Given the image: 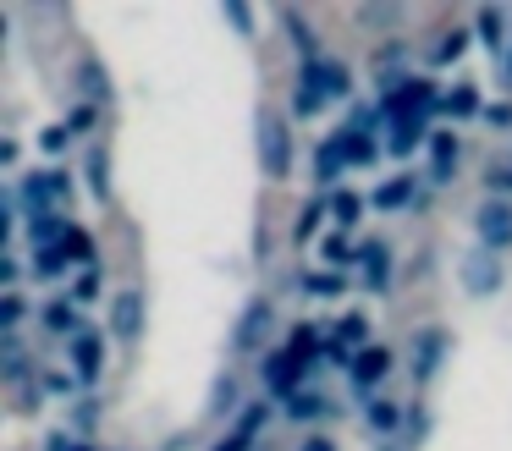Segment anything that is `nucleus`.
Returning a JSON list of instances; mask_svg holds the SVG:
<instances>
[{
    "mask_svg": "<svg viewBox=\"0 0 512 451\" xmlns=\"http://www.w3.org/2000/svg\"><path fill=\"white\" fill-rule=\"evenodd\" d=\"M479 110V94H474V83H457L452 94L441 99V116H474Z\"/></svg>",
    "mask_w": 512,
    "mask_h": 451,
    "instance_id": "4be33fe9",
    "label": "nucleus"
},
{
    "mask_svg": "<svg viewBox=\"0 0 512 451\" xmlns=\"http://www.w3.org/2000/svg\"><path fill=\"white\" fill-rule=\"evenodd\" d=\"M386 369H391V352L369 341V347H364V352H358V358H353V385H358V391H369V385H375V380H380V374H386Z\"/></svg>",
    "mask_w": 512,
    "mask_h": 451,
    "instance_id": "1a4fd4ad",
    "label": "nucleus"
},
{
    "mask_svg": "<svg viewBox=\"0 0 512 451\" xmlns=\"http://www.w3.org/2000/svg\"><path fill=\"white\" fill-rule=\"evenodd\" d=\"M430 154H435V182H452V165H457V132H435L430 138Z\"/></svg>",
    "mask_w": 512,
    "mask_h": 451,
    "instance_id": "2eb2a0df",
    "label": "nucleus"
},
{
    "mask_svg": "<svg viewBox=\"0 0 512 451\" xmlns=\"http://www.w3.org/2000/svg\"><path fill=\"white\" fill-rule=\"evenodd\" d=\"M314 72H320V83H325V94H331V99L347 94V66L342 61H325V55H320V61H314Z\"/></svg>",
    "mask_w": 512,
    "mask_h": 451,
    "instance_id": "b1692460",
    "label": "nucleus"
},
{
    "mask_svg": "<svg viewBox=\"0 0 512 451\" xmlns=\"http://www.w3.org/2000/svg\"><path fill=\"white\" fill-rule=\"evenodd\" d=\"M474 33H479V39H485V50H507V17H501V11L496 6H485V11H479V17H474Z\"/></svg>",
    "mask_w": 512,
    "mask_h": 451,
    "instance_id": "f8f14e48",
    "label": "nucleus"
},
{
    "mask_svg": "<svg viewBox=\"0 0 512 451\" xmlns=\"http://www.w3.org/2000/svg\"><path fill=\"white\" fill-rule=\"evenodd\" d=\"M94 297H100V270L89 264V270L78 275V286H72V303H94Z\"/></svg>",
    "mask_w": 512,
    "mask_h": 451,
    "instance_id": "c9c22d12",
    "label": "nucleus"
},
{
    "mask_svg": "<svg viewBox=\"0 0 512 451\" xmlns=\"http://www.w3.org/2000/svg\"><path fill=\"white\" fill-rule=\"evenodd\" d=\"M265 330H270V303H265V297H254L248 314H243V325H237V347H259Z\"/></svg>",
    "mask_w": 512,
    "mask_h": 451,
    "instance_id": "9b49d317",
    "label": "nucleus"
},
{
    "mask_svg": "<svg viewBox=\"0 0 512 451\" xmlns=\"http://www.w3.org/2000/svg\"><path fill=\"white\" fill-rule=\"evenodd\" d=\"M325 209H331V204H303V215H298V242L320 237V220H325Z\"/></svg>",
    "mask_w": 512,
    "mask_h": 451,
    "instance_id": "7c9ffc66",
    "label": "nucleus"
},
{
    "mask_svg": "<svg viewBox=\"0 0 512 451\" xmlns=\"http://www.w3.org/2000/svg\"><path fill=\"white\" fill-rule=\"evenodd\" d=\"M507 83H512V44H507Z\"/></svg>",
    "mask_w": 512,
    "mask_h": 451,
    "instance_id": "09e8293b",
    "label": "nucleus"
},
{
    "mask_svg": "<svg viewBox=\"0 0 512 451\" xmlns=\"http://www.w3.org/2000/svg\"><path fill=\"white\" fill-rule=\"evenodd\" d=\"M468 50V33H446V39L441 44H435V50H430V61L435 66H452L457 61V55H463Z\"/></svg>",
    "mask_w": 512,
    "mask_h": 451,
    "instance_id": "c85d7f7f",
    "label": "nucleus"
},
{
    "mask_svg": "<svg viewBox=\"0 0 512 451\" xmlns=\"http://www.w3.org/2000/svg\"><path fill=\"white\" fill-rule=\"evenodd\" d=\"M325 259H331V264H347V259H353V248H347V237H331V242H325Z\"/></svg>",
    "mask_w": 512,
    "mask_h": 451,
    "instance_id": "37998d69",
    "label": "nucleus"
},
{
    "mask_svg": "<svg viewBox=\"0 0 512 451\" xmlns=\"http://www.w3.org/2000/svg\"><path fill=\"white\" fill-rule=\"evenodd\" d=\"M364 336H369V325H364L358 314H347L342 325H336V341H342V347H353V352H364V347H369Z\"/></svg>",
    "mask_w": 512,
    "mask_h": 451,
    "instance_id": "bb28decb",
    "label": "nucleus"
},
{
    "mask_svg": "<svg viewBox=\"0 0 512 451\" xmlns=\"http://www.w3.org/2000/svg\"><path fill=\"white\" fill-rule=\"evenodd\" d=\"M314 165H320V176L325 182H336L342 176V165H347V149H342V132H331V138L314 149Z\"/></svg>",
    "mask_w": 512,
    "mask_h": 451,
    "instance_id": "dca6fc26",
    "label": "nucleus"
},
{
    "mask_svg": "<svg viewBox=\"0 0 512 451\" xmlns=\"http://www.w3.org/2000/svg\"><path fill=\"white\" fill-rule=\"evenodd\" d=\"M23 369H28L23 341H17V336H6V380H23Z\"/></svg>",
    "mask_w": 512,
    "mask_h": 451,
    "instance_id": "f704fd0d",
    "label": "nucleus"
},
{
    "mask_svg": "<svg viewBox=\"0 0 512 451\" xmlns=\"http://www.w3.org/2000/svg\"><path fill=\"white\" fill-rule=\"evenodd\" d=\"M441 88L430 77H397V83L380 94V105L391 110V121H430V110H441Z\"/></svg>",
    "mask_w": 512,
    "mask_h": 451,
    "instance_id": "f257e3e1",
    "label": "nucleus"
},
{
    "mask_svg": "<svg viewBox=\"0 0 512 451\" xmlns=\"http://www.w3.org/2000/svg\"><path fill=\"white\" fill-rule=\"evenodd\" d=\"M34 275H39V281H56V275H67V253H61V248H39V253H34Z\"/></svg>",
    "mask_w": 512,
    "mask_h": 451,
    "instance_id": "393cba45",
    "label": "nucleus"
},
{
    "mask_svg": "<svg viewBox=\"0 0 512 451\" xmlns=\"http://www.w3.org/2000/svg\"><path fill=\"white\" fill-rule=\"evenodd\" d=\"M61 253H67V259H94V242L83 237V231H67V242H61Z\"/></svg>",
    "mask_w": 512,
    "mask_h": 451,
    "instance_id": "58836bf2",
    "label": "nucleus"
},
{
    "mask_svg": "<svg viewBox=\"0 0 512 451\" xmlns=\"http://www.w3.org/2000/svg\"><path fill=\"white\" fill-rule=\"evenodd\" d=\"M369 429H375V435H397V429H402V407L391 402V396H375V402H369Z\"/></svg>",
    "mask_w": 512,
    "mask_h": 451,
    "instance_id": "f3484780",
    "label": "nucleus"
},
{
    "mask_svg": "<svg viewBox=\"0 0 512 451\" xmlns=\"http://www.w3.org/2000/svg\"><path fill=\"white\" fill-rule=\"evenodd\" d=\"M67 215H61V209H39V215H28V237L39 242V248H61V242H67Z\"/></svg>",
    "mask_w": 512,
    "mask_h": 451,
    "instance_id": "0eeeda50",
    "label": "nucleus"
},
{
    "mask_svg": "<svg viewBox=\"0 0 512 451\" xmlns=\"http://www.w3.org/2000/svg\"><path fill=\"white\" fill-rule=\"evenodd\" d=\"M325 83H320V72H314V61H303V72H298V94H292V116H320L325 110Z\"/></svg>",
    "mask_w": 512,
    "mask_h": 451,
    "instance_id": "423d86ee",
    "label": "nucleus"
},
{
    "mask_svg": "<svg viewBox=\"0 0 512 451\" xmlns=\"http://www.w3.org/2000/svg\"><path fill=\"white\" fill-rule=\"evenodd\" d=\"M72 451H94V446H89V440H72Z\"/></svg>",
    "mask_w": 512,
    "mask_h": 451,
    "instance_id": "de8ad7c7",
    "label": "nucleus"
},
{
    "mask_svg": "<svg viewBox=\"0 0 512 451\" xmlns=\"http://www.w3.org/2000/svg\"><path fill=\"white\" fill-rule=\"evenodd\" d=\"M331 215H336V226H342V231H353V220L364 215V198H358L353 187H336V193H331Z\"/></svg>",
    "mask_w": 512,
    "mask_h": 451,
    "instance_id": "aec40b11",
    "label": "nucleus"
},
{
    "mask_svg": "<svg viewBox=\"0 0 512 451\" xmlns=\"http://www.w3.org/2000/svg\"><path fill=\"white\" fill-rule=\"evenodd\" d=\"M259 160H265L270 182H287V176H292V132H287V121H281V116L259 121Z\"/></svg>",
    "mask_w": 512,
    "mask_h": 451,
    "instance_id": "f03ea898",
    "label": "nucleus"
},
{
    "mask_svg": "<svg viewBox=\"0 0 512 451\" xmlns=\"http://www.w3.org/2000/svg\"><path fill=\"white\" fill-rule=\"evenodd\" d=\"M375 72H380V83L391 88V72H402V44H386V50L375 55Z\"/></svg>",
    "mask_w": 512,
    "mask_h": 451,
    "instance_id": "473e14b6",
    "label": "nucleus"
},
{
    "mask_svg": "<svg viewBox=\"0 0 512 451\" xmlns=\"http://www.w3.org/2000/svg\"><path fill=\"white\" fill-rule=\"evenodd\" d=\"M94 121H100V116H94V105H89V99H83V105H78V110H72V116H67V132H94Z\"/></svg>",
    "mask_w": 512,
    "mask_h": 451,
    "instance_id": "ea45409f",
    "label": "nucleus"
},
{
    "mask_svg": "<svg viewBox=\"0 0 512 451\" xmlns=\"http://www.w3.org/2000/svg\"><path fill=\"white\" fill-rule=\"evenodd\" d=\"M67 138H72L67 121H61V127H45V132H39V149H45V154H61V149H67Z\"/></svg>",
    "mask_w": 512,
    "mask_h": 451,
    "instance_id": "4c0bfd02",
    "label": "nucleus"
},
{
    "mask_svg": "<svg viewBox=\"0 0 512 451\" xmlns=\"http://www.w3.org/2000/svg\"><path fill=\"white\" fill-rule=\"evenodd\" d=\"M265 418H270V407H265V402H259V407H248V413L237 418L232 440H226L221 451H248V446H254V435H259V424H265Z\"/></svg>",
    "mask_w": 512,
    "mask_h": 451,
    "instance_id": "ddd939ff",
    "label": "nucleus"
},
{
    "mask_svg": "<svg viewBox=\"0 0 512 451\" xmlns=\"http://www.w3.org/2000/svg\"><path fill=\"white\" fill-rule=\"evenodd\" d=\"M78 83H83V94H89V105H94V99H111V77H105L100 61H83L78 66Z\"/></svg>",
    "mask_w": 512,
    "mask_h": 451,
    "instance_id": "412c9836",
    "label": "nucleus"
},
{
    "mask_svg": "<svg viewBox=\"0 0 512 451\" xmlns=\"http://www.w3.org/2000/svg\"><path fill=\"white\" fill-rule=\"evenodd\" d=\"M413 198V176H397V182H380L375 187V204L380 209H402Z\"/></svg>",
    "mask_w": 512,
    "mask_h": 451,
    "instance_id": "5701e85b",
    "label": "nucleus"
},
{
    "mask_svg": "<svg viewBox=\"0 0 512 451\" xmlns=\"http://www.w3.org/2000/svg\"><path fill=\"white\" fill-rule=\"evenodd\" d=\"M287 352L298 363H314V358H320V336H314L309 325H298V330H292V341H287Z\"/></svg>",
    "mask_w": 512,
    "mask_h": 451,
    "instance_id": "a878e982",
    "label": "nucleus"
},
{
    "mask_svg": "<svg viewBox=\"0 0 512 451\" xmlns=\"http://www.w3.org/2000/svg\"><path fill=\"white\" fill-rule=\"evenodd\" d=\"M67 358H72V374H78L83 385H94L105 369V336L100 330H83L78 341H67Z\"/></svg>",
    "mask_w": 512,
    "mask_h": 451,
    "instance_id": "7ed1b4c3",
    "label": "nucleus"
},
{
    "mask_svg": "<svg viewBox=\"0 0 512 451\" xmlns=\"http://www.w3.org/2000/svg\"><path fill=\"white\" fill-rule=\"evenodd\" d=\"M221 11H226V17H232V28H243V33H248V28H254V11H248V6H243V0H226V6H221Z\"/></svg>",
    "mask_w": 512,
    "mask_h": 451,
    "instance_id": "a19ab883",
    "label": "nucleus"
},
{
    "mask_svg": "<svg viewBox=\"0 0 512 451\" xmlns=\"http://www.w3.org/2000/svg\"><path fill=\"white\" fill-rule=\"evenodd\" d=\"M435 347H441V336H435V330H424V336H419V358H413V374H419V380H430V369H435Z\"/></svg>",
    "mask_w": 512,
    "mask_h": 451,
    "instance_id": "c756f323",
    "label": "nucleus"
},
{
    "mask_svg": "<svg viewBox=\"0 0 512 451\" xmlns=\"http://www.w3.org/2000/svg\"><path fill=\"white\" fill-rule=\"evenodd\" d=\"M320 391H292V402H287V413L292 418H314V413H320Z\"/></svg>",
    "mask_w": 512,
    "mask_h": 451,
    "instance_id": "72a5a7b5",
    "label": "nucleus"
},
{
    "mask_svg": "<svg viewBox=\"0 0 512 451\" xmlns=\"http://www.w3.org/2000/svg\"><path fill=\"white\" fill-rule=\"evenodd\" d=\"M479 242H485V248H512V204L507 198H485V204H479Z\"/></svg>",
    "mask_w": 512,
    "mask_h": 451,
    "instance_id": "20e7f679",
    "label": "nucleus"
},
{
    "mask_svg": "<svg viewBox=\"0 0 512 451\" xmlns=\"http://www.w3.org/2000/svg\"><path fill=\"white\" fill-rule=\"evenodd\" d=\"M342 149H347V165H375L380 143L369 138V132H353V127H342Z\"/></svg>",
    "mask_w": 512,
    "mask_h": 451,
    "instance_id": "6ab92c4d",
    "label": "nucleus"
},
{
    "mask_svg": "<svg viewBox=\"0 0 512 451\" xmlns=\"http://www.w3.org/2000/svg\"><path fill=\"white\" fill-rule=\"evenodd\" d=\"M303 292H309V297H336V292H342V275L314 270V275H303Z\"/></svg>",
    "mask_w": 512,
    "mask_h": 451,
    "instance_id": "cd10ccee",
    "label": "nucleus"
},
{
    "mask_svg": "<svg viewBox=\"0 0 512 451\" xmlns=\"http://www.w3.org/2000/svg\"><path fill=\"white\" fill-rule=\"evenodd\" d=\"M89 187H94V198L111 193V182H105V149H94V154H89Z\"/></svg>",
    "mask_w": 512,
    "mask_h": 451,
    "instance_id": "e433bc0d",
    "label": "nucleus"
},
{
    "mask_svg": "<svg viewBox=\"0 0 512 451\" xmlns=\"http://www.w3.org/2000/svg\"><path fill=\"white\" fill-rule=\"evenodd\" d=\"M485 121H490V127H507V121H512V105H490Z\"/></svg>",
    "mask_w": 512,
    "mask_h": 451,
    "instance_id": "c03bdc74",
    "label": "nucleus"
},
{
    "mask_svg": "<svg viewBox=\"0 0 512 451\" xmlns=\"http://www.w3.org/2000/svg\"><path fill=\"white\" fill-rule=\"evenodd\" d=\"M496 187H507V193H512V171H496Z\"/></svg>",
    "mask_w": 512,
    "mask_h": 451,
    "instance_id": "49530a36",
    "label": "nucleus"
},
{
    "mask_svg": "<svg viewBox=\"0 0 512 451\" xmlns=\"http://www.w3.org/2000/svg\"><path fill=\"white\" fill-rule=\"evenodd\" d=\"M358 264H364V286H369V292H380V286L391 281V270H386V248H380V242H364V248H358Z\"/></svg>",
    "mask_w": 512,
    "mask_h": 451,
    "instance_id": "4468645a",
    "label": "nucleus"
},
{
    "mask_svg": "<svg viewBox=\"0 0 512 451\" xmlns=\"http://www.w3.org/2000/svg\"><path fill=\"white\" fill-rule=\"evenodd\" d=\"M39 385H45L50 396H67V391H72V380H67V374H50V369L39 374Z\"/></svg>",
    "mask_w": 512,
    "mask_h": 451,
    "instance_id": "79ce46f5",
    "label": "nucleus"
},
{
    "mask_svg": "<svg viewBox=\"0 0 512 451\" xmlns=\"http://www.w3.org/2000/svg\"><path fill=\"white\" fill-rule=\"evenodd\" d=\"M303 451H336V446L325 435H309V440H303Z\"/></svg>",
    "mask_w": 512,
    "mask_h": 451,
    "instance_id": "a18cd8bd",
    "label": "nucleus"
},
{
    "mask_svg": "<svg viewBox=\"0 0 512 451\" xmlns=\"http://www.w3.org/2000/svg\"><path fill=\"white\" fill-rule=\"evenodd\" d=\"M298 369H303V363L292 358V352H276V358H265V385H270V391H281V396H292Z\"/></svg>",
    "mask_w": 512,
    "mask_h": 451,
    "instance_id": "9d476101",
    "label": "nucleus"
},
{
    "mask_svg": "<svg viewBox=\"0 0 512 451\" xmlns=\"http://www.w3.org/2000/svg\"><path fill=\"white\" fill-rule=\"evenodd\" d=\"M138 325H144V297H138V292H122V297L111 303V330H116L122 341H133Z\"/></svg>",
    "mask_w": 512,
    "mask_h": 451,
    "instance_id": "6e6552de",
    "label": "nucleus"
},
{
    "mask_svg": "<svg viewBox=\"0 0 512 451\" xmlns=\"http://www.w3.org/2000/svg\"><path fill=\"white\" fill-rule=\"evenodd\" d=\"M39 325H45L50 336H67V341L83 336V314H78V303H72V297H56V303L39 308Z\"/></svg>",
    "mask_w": 512,
    "mask_h": 451,
    "instance_id": "39448f33",
    "label": "nucleus"
},
{
    "mask_svg": "<svg viewBox=\"0 0 512 451\" xmlns=\"http://www.w3.org/2000/svg\"><path fill=\"white\" fill-rule=\"evenodd\" d=\"M419 138H424V121H391V127H386V149L391 154H413V149H419Z\"/></svg>",
    "mask_w": 512,
    "mask_h": 451,
    "instance_id": "a211bd4d",
    "label": "nucleus"
},
{
    "mask_svg": "<svg viewBox=\"0 0 512 451\" xmlns=\"http://www.w3.org/2000/svg\"><path fill=\"white\" fill-rule=\"evenodd\" d=\"M23 314H28V303H23V292H6V303H0V325L17 336V325H23Z\"/></svg>",
    "mask_w": 512,
    "mask_h": 451,
    "instance_id": "2f4dec72",
    "label": "nucleus"
}]
</instances>
